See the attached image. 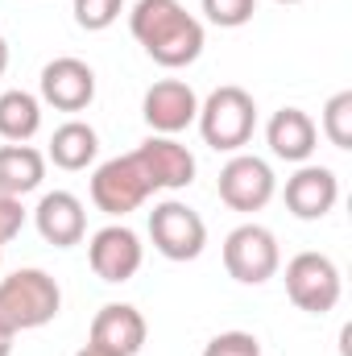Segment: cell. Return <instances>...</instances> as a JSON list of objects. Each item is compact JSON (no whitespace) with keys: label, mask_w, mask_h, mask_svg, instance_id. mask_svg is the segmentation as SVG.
Returning a JSON list of instances; mask_svg holds the SVG:
<instances>
[{"label":"cell","mask_w":352,"mask_h":356,"mask_svg":"<svg viewBox=\"0 0 352 356\" xmlns=\"http://www.w3.org/2000/svg\"><path fill=\"white\" fill-rule=\"evenodd\" d=\"M137 46L166 71L191 67L203 54V21L191 17L178 0H137L129 13Z\"/></svg>","instance_id":"6da1fadb"},{"label":"cell","mask_w":352,"mask_h":356,"mask_svg":"<svg viewBox=\"0 0 352 356\" xmlns=\"http://www.w3.org/2000/svg\"><path fill=\"white\" fill-rule=\"evenodd\" d=\"M63 307V290L46 269H17L0 277V336H21L46 327Z\"/></svg>","instance_id":"7a4b0ae2"},{"label":"cell","mask_w":352,"mask_h":356,"mask_svg":"<svg viewBox=\"0 0 352 356\" xmlns=\"http://www.w3.org/2000/svg\"><path fill=\"white\" fill-rule=\"evenodd\" d=\"M203 141L211 149H224V154H241L249 141H253V129H257V104L253 95L237 83H224L216 88L203 104H199V116H195Z\"/></svg>","instance_id":"3957f363"},{"label":"cell","mask_w":352,"mask_h":356,"mask_svg":"<svg viewBox=\"0 0 352 356\" xmlns=\"http://www.w3.org/2000/svg\"><path fill=\"white\" fill-rule=\"evenodd\" d=\"M150 195H154V182H150V175H145V166H141L137 154L108 158V162L95 166V175H91V203H95L104 216H129V211H137Z\"/></svg>","instance_id":"277c9868"},{"label":"cell","mask_w":352,"mask_h":356,"mask_svg":"<svg viewBox=\"0 0 352 356\" xmlns=\"http://www.w3.org/2000/svg\"><path fill=\"white\" fill-rule=\"evenodd\" d=\"M224 269L241 286H262L282 269L278 236L262 224H241L224 236Z\"/></svg>","instance_id":"5b68a950"},{"label":"cell","mask_w":352,"mask_h":356,"mask_svg":"<svg viewBox=\"0 0 352 356\" xmlns=\"http://www.w3.org/2000/svg\"><path fill=\"white\" fill-rule=\"evenodd\" d=\"M340 269L328 253H298L286 261V294L307 315H328L340 302Z\"/></svg>","instance_id":"8992f818"},{"label":"cell","mask_w":352,"mask_h":356,"mask_svg":"<svg viewBox=\"0 0 352 356\" xmlns=\"http://www.w3.org/2000/svg\"><path fill=\"white\" fill-rule=\"evenodd\" d=\"M150 241L166 261H195L207 245V224L195 207L178 199H162L150 211Z\"/></svg>","instance_id":"52a82bcc"},{"label":"cell","mask_w":352,"mask_h":356,"mask_svg":"<svg viewBox=\"0 0 352 356\" xmlns=\"http://www.w3.org/2000/svg\"><path fill=\"white\" fill-rule=\"evenodd\" d=\"M273 191H278V178L257 154H232L220 170V199L232 211H262L273 199Z\"/></svg>","instance_id":"ba28073f"},{"label":"cell","mask_w":352,"mask_h":356,"mask_svg":"<svg viewBox=\"0 0 352 356\" xmlns=\"http://www.w3.org/2000/svg\"><path fill=\"white\" fill-rule=\"evenodd\" d=\"M88 261L95 269V277L99 282H129L141 261H145V245H141V236L133 232V228H125V224H108V228H99L95 236H91L88 245Z\"/></svg>","instance_id":"9c48e42d"},{"label":"cell","mask_w":352,"mask_h":356,"mask_svg":"<svg viewBox=\"0 0 352 356\" xmlns=\"http://www.w3.org/2000/svg\"><path fill=\"white\" fill-rule=\"evenodd\" d=\"M141 116L158 137H175L199 116V95L182 79H158L141 99Z\"/></svg>","instance_id":"30bf717a"},{"label":"cell","mask_w":352,"mask_h":356,"mask_svg":"<svg viewBox=\"0 0 352 356\" xmlns=\"http://www.w3.org/2000/svg\"><path fill=\"white\" fill-rule=\"evenodd\" d=\"M38 88H42V99L50 108H58V112H83L95 99V71L83 58L63 54V58H54V63L42 67Z\"/></svg>","instance_id":"8fae6325"},{"label":"cell","mask_w":352,"mask_h":356,"mask_svg":"<svg viewBox=\"0 0 352 356\" xmlns=\"http://www.w3.org/2000/svg\"><path fill=\"white\" fill-rule=\"evenodd\" d=\"M282 199H286V211L294 220H323L340 203V178L328 166H307L303 162L294 175L286 178Z\"/></svg>","instance_id":"7c38bea8"},{"label":"cell","mask_w":352,"mask_h":356,"mask_svg":"<svg viewBox=\"0 0 352 356\" xmlns=\"http://www.w3.org/2000/svg\"><path fill=\"white\" fill-rule=\"evenodd\" d=\"M145 336H150V327H145V315L137 307L108 302L91 319L88 344H95V348H104V353H112V356H137L145 348Z\"/></svg>","instance_id":"4fadbf2b"},{"label":"cell","mask_w":352,"mask_h":356,"mask_svg":"<svg viewBox=\"0 0 352 356\" xmlns=\"http://www.w3.org/2000/svg\"><path fill=\"white\" fill-rule=\"evenodd\" d=\"M133 154L141 158V166H145V175L154 182V191H182V186L195 182V154L182 141H175V137H158L154 133Z\"/></svg>","instance_id":"5bb4252c"},{"label":"cell","mask_w":352,"mask_h":356,"mask_svg":"<svg viewBox=\"0 0 352 356\" xmlns=\"http://www.w3.org/2000/svg\"><path fill=\"white\" fill-rule=\"evenodd\" d=\"M33 224H38L42 241H50L54 249H71L88 236V211H83L79 195H71V191L42 195V203L33 207Z\"/></svg>","instance_id":"9a60e30c"},{"label":"cell","mask_w":352,"mask_h":356,"mask_svg":"<svg viewBox=\"0 0 352 356\" xmlns=\"http://www.w3.org/2000/svg\"><path fill=\"white\" fill-rule=\"evenodd\" d=\"M265 141L273 149V158L282 162H307L319 145V124L303 112V108H278L265 124Z\"/></svg>","instance_id":"2e32d148"},{"label":"cell","mask_w":352,"mask_h":356,"mask_svg":"<svg viewBox=\"0 0 352 356\" xmlns=\"http://www.w3.org/2000/svg\"><path fill=\"white\" fill-rule=\"evenodd\" d=\"M95 154H99V137H95V129H91L88 120L58 124L54 137H50V149H46V158L58 170H88L91 162H95Z\"/></svg>","instance_id":"e0dca14e"},{"label":"cell","mask_w":352,"mask_h":356,"mask_svg":"<svg viewBox=\"0 0 352 356\" xmlns=\"http://www.w3.org/2000/svg\"><path fill=\"white\" fill-rule=\"evenodd\" d=\"M46 178V154H38L33 145H0V191L21 199L29 191H38Z\"/></svg>","instance_id":"ac0fdd59"},{"label":"cell","mask_w":352,"mask_h":356,"mask_svg":"<svg viewBox=\"0 0 352 356\" xmlns=\"http://www.w3.org/2000/svg\"><path fill=\"white\" fill-rule=\"evenodd\" d=\"M42 129V99L29 91L13 88L0 95V137L13 145H25Z\"/></svg>","instance_id":"d6986e66"},{"label":"cell","mask_w":352,"mask_h":356,"mask_svg":"<svg viewBox=\"0 0 352 356\" xmlns=\"http://www.w3.org/2000/svg\"><path fill=\"white\" fill-rule=\"evenodd\" d=\"M323 137L336 149H352V91H336L323 104Z\"/></svg>","instance_id":"ffe728a7"},{"label":"cell","mask_w":352,"mask_h":356,"mask_svg":"<svg viewBox=\"0 0 352 356\" xmlns=\"http://www.w3.org/2000/svg\"><path fill=\"white\" fill-rule=\"evenodd\" d=\"M71 8H75V25L79 29L99 33L125 13V0H71Z\"/></svg>","instance_id":"44dd1931"},{"label":"cell","mask_w":352,"mask_h":356,"mask_svg":"<svg viewBox=\"0 0 352 356\" xmlns=\"http://www.w3.org/2000/svg\"><path fill=\"white\" fill-rule=\"evenodd\" d=\"M203 13H207V21L220 25V29H241V25L253 21L257 0H203Z\"/></svg>","instance_id":"7402d4cb"},{"label":"cell","mask_w":352,"mask_h":356,"mask_svg":"<svg viewBox=\"0 0 352 356\" xmlns=\"http://www.w3.org/2000/svg\"><path fill=\"white\" fill-rule=\"evenodd\" d=\"M203 356H262V344L249 332H220L207 340Z\"/></svg>","instance_id":"603a6c76"},{"label":"cell","mask_w":352,"mask_h":356,"mask_svg":"<svg viewBox=\"0 0 352 356\" xmlns=\"http://www.w3.org/2000/svg\"><path fill=\"white\" fill-rule=\"evenodd\" d=\"M21 224H25V207H21V199H13V195L0 191V245H8V241L21 232Z\"/></svg>","instance_id":"cb8c5ba5"},{"label":"cell","mask_w":352,"mask_h":356,"mask_svg":"<svg viewBox=\"0 0 352 356\" xmlns=\"http://www.w3.org/2000/svg\"><path fill=\"white\" fill-rule=\"evenodd\" d=\"M4 71H8V42L0 38V75H4Z\"/></svg>","instance_id":"d4e9b609"},{"label":"cell","mask_w":352,"mask_h":356,"mask_svg":"<svg viewBox=\"0 0 352 356\" xmlns=\"http://www.w3.org/2000/svg\"><path fill=\"white\" fill-rule=\"evenodd\" d=\"M75 356H112V353H104V348H95V344H88V348H79Z\"/></svg>","instance_id":"484cf974"},{"label":"cell","mask_w":352,"mask_h":356,"mask_svg":"<svg viewBox=\"0 0 352 356\" xmlns=\"http://www.w3.org/2000/svg\"><path fill=\"white\" fill-rule=\"evenodd\" d=\"M0 356H13V336H0Z\"/></svg>","instance_id":"4316f807"},{"label":"cell","mask_w":352,"mask_h":356,"mask_svg":"<svg viewBox=\"0 0 352 356\" xmlns=\"http://www.w3.org/2000/svg\"><path fill=\"white\" fill-rule=\"evenodd\" d=\"M273 4H298V0H273Z\"/></svg>","instance_id":"83f0119b"},{"label":"cell","mask_w":352,"mask_h":356,"mask_svg":"<svg viewBox=\"0 0 352 356\" xmlns=\"http://www.w3.org/2000/svg\"><path fill=\"white\" fill-rule=\"evenodd\" d=\"M0 266H4V245H0Z\"/></svg>","instance_id":"f1b7e54d"}]
</instances>
